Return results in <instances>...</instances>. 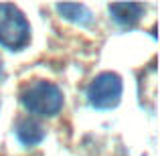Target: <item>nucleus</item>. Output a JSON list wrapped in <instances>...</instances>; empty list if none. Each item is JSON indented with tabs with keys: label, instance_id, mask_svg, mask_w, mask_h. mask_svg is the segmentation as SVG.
<instances>
[{
	"label": "nucleus",
	"instance_id": "f257e3e1",
	"mask_svg": "<svg viewBox=\"0 0 160 156\" xmlns=\"http://www.w3.org/2000/svg\"><path fill=\"white\" fill-rule=\"evenodd\" d=\"M20 102L28 113L41 118H53L63 108V93L55 83L37 79L20 91Z\"/></svg>",
	"mask_w": 160,
	"mask_h": 156
},
{
	"label": "nucleus",
	"instance_id": "f03ea898",
	"mask_svg": "<svg viewBox=\"0 0 160 156\" xmlns=\"http://www.w3.org/2000/svg\"><path fill=\"white\" fill-rule=\"evenodd\" d=\"M31 41V27L14 4H0V47L20 51Z\"/></svg>",
	"mask_w": 160,
	"mask_h": 156
},
{
	"label": "nucleus",
	"instance_id": "7ed1b4c3",
	"mask_svg": "<svg viewBox=\"0 0 160 156\" xmlns=\"http://www.w3.org/2000/svg\"><path fill=\"white\" fill-rule=\"evenodd\" d=\"M122 98V77L118 73L106 71L93 77L87 85V102L95 109H112Z\"/></svg>",
	"mask_w": 160,
	"mask_h": 156
},
{
	"label": "nucleus",
	"instance_id": "20e7f679",
	"mask_svg": "<svg viewBox=\"0 0 160 156\" xmlns=\"http://www.w3.org/2000/svg\"><path fill=\"white\" fill-rule=\"evenodd\" d=\"M144 4L138 2H116L109 4V14L120 27H134L144 14Z\"/></svg>",
	"mask_w": 160,
	"mask_h": 156
},
{
	"label": "nucleus",
	"instance_id": "39448f33",
	"mask_svg": "<svg viewBox=\"0 0 160 156\" xmlns=\"http://www.w3.org/2000/svg\"><path fill=\"white\" fill-rule=\"evenodd\" d=\"M16 138L24 146H37L39 142L45 140V128L35 118H22L16 124Z\"/></svg>",
	"mask_w": 160,
	"mask_h": 156
},
{
	"label": "nucleus",
	"instance_id": "423d86ee",
	"mask_svg": "<svg viewBox=\"0 0 160 156\" xmlns=\"http://www.w3.org/2000/svg\"><path fill=\"white\" fill-rule=\"evenodd\" d=\"M57 10L61 12L63 18L71 20L75 24H89L91 23V12L85 4H73V2L57 4Z\"/></svg>",
	"mask_w": 160,
	"mask_h": 156
}]
</instances>
